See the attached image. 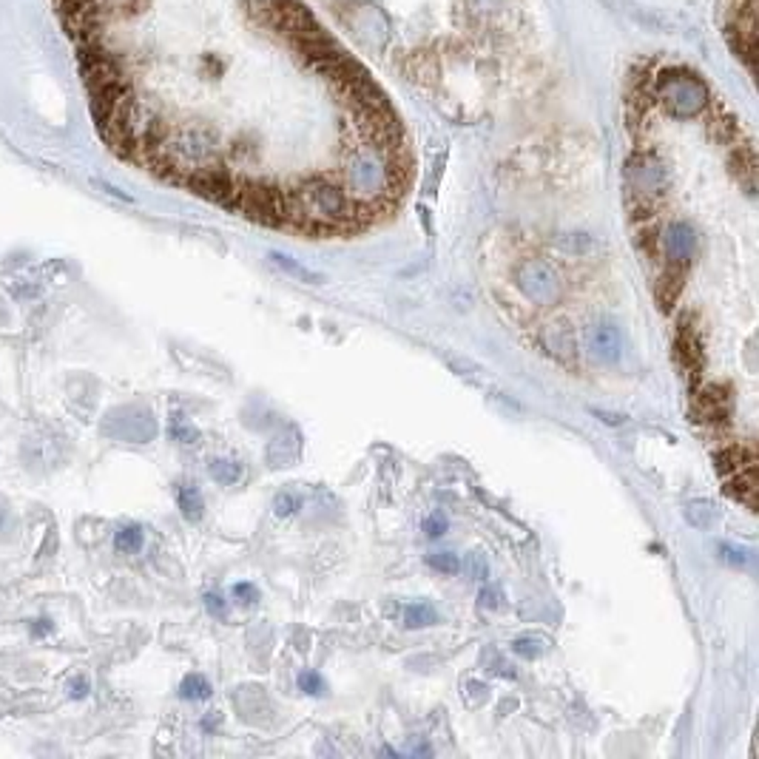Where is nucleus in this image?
Instances as JSON below:
<instances>
[{
	"instance_id": "obj_19",
	"label": "nucleus",
	"mask_w": 759,
	"mask_h": 759,
	"mask_svg": "<svg viewBox=\"0 0 759 759\" xmlns=\"http://www.w3.org/2000/svg\"><path fill=\"white\" fill-rule=\"evenodd\" d=\"M273 506H276V515H285V518H288V515H293L296 510H299V498L290 495V493H282Z\"/></svg>"
},
{
	"instance_id": "obj_7",
	"label": "nucleus",
	"mask_w": 759,
	"mask_h": 759,
	"mask_svg": "<svg viewBox=\"0 0 759 759\" xmlns=\"http://www.w3.org/2000/svg\"><path fill=\"white\" fill-rule=\"evenodd\" d=\"M697 415H699V421H725L728 398L720 387H706V390L697 396Z\"/></svg>"
},
{
	"instance_id": "obj_2",
	"label": "nucleus",
	"mask_w": 759,
	"mask_h": 759,
	"mask_svg": "<svg viewBox=\"0 0 759 759\" xmlns=\"http://www.w3.org/2000/svg\"><path fill=\"white\" fill-rule=\"evenodd\" d=\"M370 46L396 54L407 71L419 74L441 46H461L472 29V6L464 0H324Z\"/></svg>"
},
{
	"instance_id": "obj_17",
	"label": "nucleus",
	"mask_w": 759,
	"mask_h": 759,
	"mask_svg": "<svg viewBox=\"0 0 759 759\" xmlns=\"http://www.w3.org/2000/svg\"><path fill=\"white\" fill-rule=\"evenodd\" d=\"M171 433H174V438H180L183 444H193L197 441V429L193 427H188L180 415H174V421H171Z\"/></svg>"
},
{
	"instance_id": "obj_22",
	"label": "nucleus",
	"mask_w": 759,
	"mask_h": 759,
	"mask_svg": "<svg viewBox=\"0 0 759 759\" xmlns=\"http://www.w3.org/2000/svg\"><path fill=\"white\" fill-rule=\"evenodd\" d=\"M233 598H240L242 603H253L259 598V594H257V589H253L250 584H236L233 586Z\"/></svg>"
},
{
	"instance_id": "obj_23",
	"label": "nucleus",
	"mask_w": 759,
	"mask_h": 759,
	"mask_svg": "<svg viewBox=\"0 0 759 759\" xmlns=\"http://www.w3.org/2000/svg\"><path fill=\"white\" fill-rule=\"evenodd\" d=\"M498 600H501V594H498L495 589H484V592H481V603H484V606L495 608V606H498Z\"/></svg>"
},
{
	"instance_id": "obj_9",
	"label": "nucleus",
	"mask_w": 759,
	"mask_h": 759,
	"mask_svg": "<svg viewBox=\"0 0 759 759\" xmlns=\"http://www.w3.org/2000/svg\"><path fill=\"white\" fill-rule=\"evenodd\" d=\"M728 493H731L737 501H742L748 506V510H754V493H756V467H748V469H739L734 472V478L728 481Z\"/></svg>"
},
{
	"instance_id": "obj_26",
	"label": "nucleus",
	"mask_w": 759,
	"mask_h": 759,
	"mask_svg": "<svg viewBox=\"0 0 759 759\" xmlns=\"http://www.w3.org/2000/svg\"><path fill=\"white\" fill-rule=\"evenodd\" d=\"M71 697H86V682H83V680H74V682H71Z\"/></svg>"
},
{
	"instance_id": "obj_21",
	"label": "nucleus",
	"mask_w": 759,
	"mask_h": 759,
	"mask_svg": "<svg viewBox=\"0 0 759 759\" xmlns=\"http://www.w3.org/2000/svg\"><path fill=\"white\" fill-rule=\"evenodd\" d=\"M205 606H208V612L216 615V617H225V615H228L225 600H222L219 594H205Z\"/></svg>"
},
{
	"instance_id": "obj_10",
	"label": "nucleus",
	"mask_w": 759,
	"mask_h": 759,
	"mask_svg": "<svg viewBox=\"0 0 759 759\" xmlns=\"http://www.w3.org/2000/svg\"><path fill=\"white\" fill-rule=\"evenodd\" d=\"M271 262H273L276 267H282L285 273H290V276H296V279H302V282H310V285H322V282H324L322 273L310 271V267H305V265H299L296 259H290L288 253H271Z\"/></svg>"
},
{
	"instance_id": "obj_20",
	"label": "nucleus",
	"mask_w": 759,
	"mask_h": 759,
	"mask_svg": "<svg viewBox=\"0 0 759 759\" xmlns=\"http://www.w3.org/2000/svg\"><path fill=\"white\" fill-rule=\"evenodd\" d=\"M424 532H427V538H441V535L446 532V518L444 515H429L424 520Z\"/></svg>"
},
{
	"instance_id": "obj_12",
	"label": "nucleus",
	"mask_w": 759,
	"mask_h": 759,
	"mask_svg": "<svg viewBox=\"0 0 759 759\" xmlns=\"http://www.w3.org/2000/svg\"><path fill=\"white\" fill-rule=\"evenodd\" d=\"M143 526H137V524H128V526H123L120 532L114 535V549L117 552H140L143 549Z\"/></svg>"
},
{
	"instance_id": "obj_8",
	"label": "nucleus",
	"mask_w": 759,
	"mask_h": 759,
	"mask_svg": "<svg viewBox=\"0 0 759 759\" xmlns=\"http://www.w3.org/2000/svg\"><path fill=\"white\" fill-rule=\"evenodd\" d=\"M720 461V469L725 475H734L739 469H748V467H756V455H754V446H742V444H734L728 446V450H722L717 455Z\"/></svg>"
},
{
	"instance_id": "obj_13",
	"label": "nucleus",
	"mask_w": 759,
	"mask_h": 759,
	"mask_svg": "<svg viewBox=\"0 0 759 759\" xmlns=\"http://www.w3.org/2000/svg\"><path fill=\"white\" fill-rule=\"evenodd\" d=\"M211 682H208L202 674H188L185 680H183V686H180V697L183 699H191V703H200V699H208L211 697Z\"/></svg>"
},
{
	"instance_id": "obj_18",
	"label": "nucleus",
	"mask_w": 759,
	"mask_h": 759,
	"mask_svg": "<svg viewBox=\"0 0 759 759\" xmlns=\"http://www.w3.org/2000/svg\"><path fill=\"white\" fill-rule=\"evenodd\" d=\"M299 689L307 691V694H322L324 691V682L316 672H302L299 674Z\"/></svg>"
},
{
	"instance_id": "obj_5",
	"label": "nucleus",
	"mask_w": 759,
	"mask_h": 759,
	"mask_svg": "<svg viewBox=\"0 0 759 759\" xmlns=\"http://www.w3.org/2000/svg\"><path fill=\"white\" fill-rule=\"evenodd\" d=\"M586 347L598 362L615 364L620 359V350H623L620 331L615 324H594L586 331Z\"/></svg>"
},
{
	"instance_id": "obj_4",
	"label": "nucleus",
	"mask_w": 759,
	"mask_h": 759,
	"mask_svg": "<svg viewBox=\"0 0 759 759\" xmlns=\"http://www.w3.org/2000/svg\"><path fill=\"white\" fill-rule=\"evenodd\" d=\"M665 250H668V265L689 267L691 257L697 250V233L689 222H672L665 231Z\"/></svg>"
},
{
	"instance_id": "obj_6",
	"label": "nucleus",
	"mask_w": 759,
	"mask_h": 759,
	"mask_svg": "<svg viewBox=\"0 0 759 759\" xmlns=\"http://www.w3.org/2000/svg\"><path fill=\"white\" fill-rule=\"evenodd\" d=\"M677 359L682 364V370L697 379L699 376V367H703V353H699V341L694 327L689 324V316H682L680 322V331H677Z\"/></svg>"
},
{
	"instance_id": "obj_15",
	"label": "nucleus",
	"mask_w": 759,
	"mask_h": 759,
	"mask_svg": "<svg viewBox=\"0 0 759 759\" xmlns=\"http://www.w3.org/2000/svg\"><path fill=\"white\" fill-rule=\"evenodd\" d=\"M404 623H407L410 629L433 626V623H438V615H436V608L429 606V603H415V606H407Z\"/></svg>"
},
{
	"instance_id": "obj_11",
	"label": "nucleus",
	"mask_w": 759,
	"mask_h": 759,
	"mask_svg": "<svg viewBox=\"0 0 759 759\" xmlns=\"http://www.w3.org/2000/svg\"><path fill=\"white\" fill-rule=\"evenodd\" d=\"M176 501H180V510H183V515H185L188 520H200V518H202L205 503H202L200 489L193 486V484H185V486L176 489Z\"/></svg>"
},
{
	"instance_id": "obj_1",
	"label": "nucleus",
	"mask_w": 759,
	"mask_h": 759,
	"mask_svg": "<svg viewBox=\"0 0 759 759\" xmlns=\"http://www.w3.org/2000/svg\"><path fill=\"white\" fill-rule=\"evenodd\" d=\"M102 140L271 228L362 231L412 154L396 106L305 0H54Z\"/></svg>"
},
{
	"instance_id": "obj_3",
	"label": "nucleus",
	"mask_w": 759,
	"mask_h": 759,
	"mask_svg": "<svg viewBox=\"0 0 759 759\" xmlns=\"http://www.w3.org/2000/svg\"><path fill=\"white\" fill-rule=\"evenodd\" d=\"M518 282H520V288L526 290L529 299H535V302H552L558 296L555 273L546 262H535V259L526 262L524 267H520Z\"/></svg>"
},
{
	"instance_id": "obj_25",
	"label": "nucleus",
	"mask_w": 759,
	"mask_h": 759,
	"mask_svg": "<svg viewBox=\"0 0 759 759\" xmlns=\"http://www.w3.org/2000/svg\"><path fill=\"white\" fill-rule=\"evenodd\" d=\"M472 567H475V575H478L481 580H486V567L481 563V558H478V555H472Z\"/></svg>"
},
{
	"instance_id": "obj_16",
	"label": "nucleus",
	"mask_w": 759,
	"mask_h": 759,
	"mask_svg": "<svg viewBox=\"0 0 759 759\" xmlns=\"http://www.w3.org/2000/svg\"><path fill=\"white\" fill-rule=\"evenodd\" d=\"M427 563H429V567H433L436 572H444V575L461 572V560H458V555H453V552H433V555L427 558Z\"/></svg>"
},
{
	"instance_id": "obj_24",
	"label": "nucleus",
	"mask_w": 759,
	"mask_h": 759,
	"mask_svg": "<svg viewBox=\"0 0 759 759\" xmlns=\"http://www.w3.org/2000/svg\"><path fill=\"white\" fill-rule=\"evenodd\" d=\"M722 555H725V560H731V563H746L748 560L742 552H734V549H728V546H722Z\"/></svg>"
},
{
	"instance_id": "obj_14",
	"label": "nucleus",
	"mask_w": 759,
	"mask_h": 759,
	"mask_svg": "<svg viewBox=\"0 0 759 759\" xmlns=\"http://www.w3.org/2000/svg\"><path fill=\"white\" fill-rule=\"evenodd\" d=\"M211 475H214V481H219L222 486H231V484H236L242 478V464H236V461H225V458H216V461H211Z\"/></svg>"
}]
</instances>
